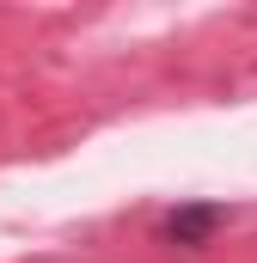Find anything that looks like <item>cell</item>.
I'll return each mask as SVG.
<instances>
[{"label":"cell","instance_id":"obj_1","mask_svg":"<svg viewBox=\"0 0 257 263\" xmlns=\"http://www.w3.org/2000/svg\"><path fill=\"white\" fill-rule=\"evenodd\" d=\"M233 220V208L227 202H178V208H166L159 214V227H153V239L159 245H172V251H208L214 245V233Z\"/></svg>","mask_w":257,"mask_h":263},{"label":"cell","instance_id":"obj_2","mask_svg":"<svg viewBox=\"0 0 257 263\" xmlns=\"http://www.w3.org/2000/svg\"><path fill=\"white\" fill-rule=\"evenodd\" d=\"M251 73H257V67H251Z\"/></svg>","mask_w":257,"mask_h":263}]
</instances>
